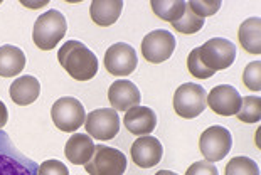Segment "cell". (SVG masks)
<instances>
[{
    "mask_svg": "<svg viewBox=\"0 0 261 175\" xmlns=\"http://www.w3.org/2000/svg\"><path fill=\"white\" fill-rule=\"evenodd\" d=\"M130 153L135 165L140 168H152L162 160L164 147L159 141V138H155L152 135H143L135 140V143L130 149Z\"/></svg>",
    "mask_w": 261,
    "mask_h": 175,
    "instance_id": "cell-12",
    "label": "cell"
},
{
    "mask_svg": "<svg viewBox=\"0 0 261 175\" xmlns=\"http://www.w3.org/2000/svg\"><path fill=\"white\" fill-rule=\"evenodd\" d=\"M243 83L248 90L251 91H259L261 90V63L253 61L244 68L243 73Z\"/></svg>",
    "mask_w": 261,
    "mask_h": 175,
    "instance_id": "cell-26",
    "label": "cell"
},
{
    "mask_svg": "<svg viewBox=\"0 0 261 175\" xmlns=\"http://www.w3.org/2000/svg\"><path fill=\"white\" fill-rule=\"evenodd\" d=\"M175 51V37L172 32L159 29L152 31L142 41V54L148 63L160 64L172 57Z\"/></svg>",
    "mask_w": 261,
    "mask_h": 175,
    "instance_id": "cell-9",
    "label": "cell"
},
{
    "mask_svg": "<svg viewBox=\"0 0 261 175\" xmlns=\"http://www.w3.org/2000/svg\"><path fill=\"white\" fill-rule=\"evenodd\" d=\"M187 69L196 79H207L214 74V71L205 68V64L201 61V54H199V47L192 49L187 57Z\"/></svg>",
    "mask_w": 261,
    "mask_h": 175,
    "instance_id": "cell-25",
    "label": "cell"
},
{
    "mask_svg": "<svg viewBox=\"0 0 261 175\" xmlns=\"http://www.w3.org/2000/svg\"><path fill=\"white\" fill-rule=\"evenodd\" d=\"M14 155H17L12 145H7V149H0V175H34L37 167L32 165L31 160L20 157L15 160Z\"/></svg>",
    "mask_w": 261,
    "mask_h": 175,
    "instance_id": "cell-18",
    "label": "cell"
},
{
    "mask_svg": "<svg viewBox=\"0 0 261 175\" xmlns=\"http://www.w3.org/2000/svg\"><path fill=\"white\" fill-rule=\"evenodd\" d=\"M90 175H123L126 170V157L118 149L94 145L90 162L85 163Z\"/></svg>",
    "mask_w": 261,
    "mask_h": 175,
    "instance_id": "cell-3",
    "label": "cell"
},
{
    "mask_svg": "<svg viewBox=\"0 0 261 175\" xmlns=\"http://www.w3.org/2000/svg\"><path fill=\"white\" fill-rule=\"evenodd\" d=\"M123 2L121 0H93L90 5V15L99 27H110L118 20Z\"/></svg>",
    "mask_w": 261,
    "mask_h": 175,
    "instance_id": "cell-17",
    "label": "cell"
},
{
    "mask_svg": "<svg viewBox=\"0 0 261 175\" xmlns=\"http://www.w3.org/2000/svg\"><path fill=\"white\" fill-rule=\"evenodd\" d=\"M9 93L15 105L27 106L31 103H34L41 95V83L34 76H20L10 84Z\"/></svg>",
    "mask_w": 261,
    "mask_h": 175,
    "instance_id": "cell-15",
    "label": "cell"
},
{
    "mask_svg": "<svg viewBox=\"0 0 261 175\" xmlns=\"http://www.w3.org/2000/svg\"><path fill=\"white\" fill-rule=\"evenodd\" d=\"M205 96L207 93L196 83H186L177 88L174 95V109L180 118L192 120L197 118L205 109Z\"/></svg>",
    "mask_w": 261,
    "mask_h": 175,
    "instance_id": "cell-5",
    "label": "cell"
},
{
    "mask_svg": "<svg viewBox=\"0 0 261 175\" xmlns=\"http://www.w3.org/2000/svg\"><path fill=\"white\" fill-rule=\"evenodd\" d=\"M123 125L133 135H150L157 127V114L148 106H133L125 113Z\"/></svg>",
    "mask_w": 261,
    "mask_h": 175,
    "instance_id": "cell-14",
    "label": "cell"
},
{
    "mask_svg": "<svg viewBox=\"0 0 261 175\" xmlns=\"http://www.w3.org/2000/svg\"><path fill=\"white\" fill-rule=\"evenodd\" d=\"M241 95L236 88L229 84H219L205 96V105L221 116H234L241 108Z\"/></svg>",
    "mask_w": 261,
    "mask_h": 175,
    "instance_id": "cell-11",
    "label": "cell"
},
{
    "mask_svg": "<svg viewBox=\"0 0 261 175\" xmlns=\"http://www.w3.org/2000/svg\"><path fill=\"white\" fill-rule=\"evenodd\" d=\"M236 116L243 123H258L261 120V98L259 96L243 98L241 108Z\"/></svg>",
    "mask_w": 261,
    "mask_h": 175,
    "instance_id": "cell-23",
    "label": "cell"
},
{
    "mask_svg": "<svg viewBox=\"0 0 261 175\" xmlns=\"http://www.w3.org/2000/svg\"><path fill=\"white\" fill-rule=\"evenodd\" d=\"M25 68V54L17 46H5L0 47V76L2 78H14L22 73Z\"/></svg>",
    "mask_w": 261,
    "mask_h": 175,
    "instance_id": "cell-20",
    "label": "cell"
},
{
    "mask_svg": "<svg viewBox=\"0 0 261 175\" xmlns=\"http://www.w3.org/2000/svg\"><path fill=\"white\" fill-rule=\"evenodd\" d=\"M191 9L196 12L199 17H207V15H214L221 9V0H211V2H204V0H189Z\"/></svg>",
    "mask_w": 261,
    "mask_h": 175,
    "instance_id": "cell-27",
    "label": "cell"
},
{
    "mask_svg": "<svg viewBox=\"0 0 261 175\" xmlns=\"http://www.w3.org/2000/svg\"><path fill=\"white\" fill-rule=\"evenodd\" d=\"M138 64L137 52L130 44L116 42L105 52V68L110 74L123 78L135 71Z\"/></svg>",
    "mask_w": 261,
    "mask_h": 175,
    "instance_id": "cell-10",
    "label": "cell"
},
{
    "mask_svg": "<svg viewBox=\"0 0 261 175\" xmlns=\"http://www.w3.org/2000/svg\"><path fill=\"white\" fill-rule=\"evenodd\" d=\"M172 27L180 32V34H196L204 27V19L199 17V15L194 12L191 9V5L186 2V9H184V14H182V17L179 20L172 22Z\"/></svg>",
    "mask_w": 261,
    "mask_h": 175,
    "instance_id": "cell-22",
    "label": "cell"
},
{
    "mask_svg": "<svg viewBox=\"0 0 261 175\" xmlns=\"http://www.w3.org/2000/svg\"><path fill=\"white\" fill-rule=\"evenodd\" d=\"M186 175H219L218 168L211 162H194L187 168Z\"/></svg>",
    "mask_w": 261,
    "mask_h": 175,
    "instance_id": "cell-29",
    "label": "cell"
},
{
    "mask_svg": "<svg viewBox=\"0 0 261 175\" xmlns=\"http://www.w3.org/2000/svg\"><path fill=\"white\" fill-rule=\"evenodd\" d=\"M68 31V22L59 10H47L41 14L32 29V41L41 51H53L63 41Z\"/></svg>",
    "mask_w": 261,
    "mask_h": 175,
    "instance_id": "cell-2",
    "label": "cell"
},
{
    "mask_svg": "<svg viewBox=\"0 0 261 175\" xmlns=\"http://www.w3.org/2000/svg\"><path fill=\"white\" fill-rule=\"evenodd\" d=\"M108 100L110 105L115 111H128L130 108L140 105V91L135 86V83L126 79L115 81L108 90Z\"/></svg>",
    "mask_w": 261,
    "mask_h": 175,
    "instance_id": "cell-13",
    "label": "cell"
},
{
    "mask_svg": "<svg viewBox=\"0 0 261 175\" xmlns=\"http://www.w3.org/2000/svg\"><path fill=\"white\" fill-rule=\"evenodd\" d=\"M85 128L96 140H113L120 131V116L113 108H99L86 114Z\"/></svg>",
    "mask_w": 261,
    "mask_h": 175,
    "instance_id": "cell-8",
    "label": "cell"
},
{
    "mask_svg": "<svg viewBox=\"0 0 261 175\" xmlns=\"http://www.w3.org/2000/svg\"><path fill=\"white\" fill-rule=\"evenodd\" d=\"M201 61L205 64V68L211 71H223L227 69L236 59V46L224 37H214L204 42L199 47Z\"/></svg>",
    "mask_w": 261,
    "mask_h": 175,
    "instance_id": "cell-6",
    "label": "cell"
},
{
    "mask_svg": "<svg viewBox=\"0 0 261 175\" xmlns=\"http://www.w3.org/2000/svg\"><path fill=\"white\" fill-rule=\"evenodd\" d=\"M37 175H69V170L63 162L46 160L37 167Z\"/></svg>",
    "mask_w": 261,
    "mask_h": 175,
    "instance_id": "cell-28",
    "label": "cell"
},
{
    "mask_svg": "<svg viewBox=\"0 0 261 175\" xmlns=\"http://www.w3.org/2000/svg\"><path fill=\"white\" fill-rule=\"evenodd\" d=\"M224 175H259V167L248 157H234L227 162Z\"/></svg>",
    "mask_w": 261,
    "mask_h": 175,
    "instance_id": "cell-24",
    "label": "cell"
},
{
    "mask_svg": "<svg viewBox=\"0 0 261 175\" xmlns=\"http://www.w3.org/2000/svg\"><path fill=\"white\" fill-rule=\"evenodd\" d=\"M58 61L74 81H90L98 73V59L80 41H66L58 51Z\"/></svg>",
    "mask_w": 261,
    "mask_h": 175,
    "instance_id": "cell-1",
    "label": "cell"
},
{
    "mask_svg": "<svg viewBox=\"0 0 261 175\" xmlns=\"http://www.w3.org/2000/svg\"><path fill=\"white\" fill-rule=\"evenodd\" d=\"M238 41L248 54H261V19H246L238 31Z\"/></svg>",
    "mask_w": 261,
    "mask_h": 175,
    "instance_id": "cell-19",
    "label": "cell"
},
{
    "mask_svg": "<svg viewBox=\"0 0 261 175\" xmlns=\"http://www.w3.org/2000/svg\"><path fill=\"white\" fill-rule=\"evenodd\" d=\"M9 122V111H7V106L4 105V101L0 100V130H2L5 125Z\"/></svg>",
    "mask_w": 261,
    "mask_h": 175,
    "instance_id": "cell-30",
    "label": "cell"
},
{
    "mask_svg": "<svg viewBox=\"0 0 261 175\" xmlns=\"http://www.w3.org/2000/svg\"><path fill=\"white\" fill-rule=\"evenodd\" d=\"M93 150L94 143L90 135L74 133L69 136L68 143H66L64 155L68 158V162L74 163V165H85V163L90 162Z\"/></svg>",
    "mask_w": 261,
    "mask_h": 175,
    "instance_id": "cell-16",
    "label": "cell"
},
{
    "mask_svg": "<svg viewBox=\"0 0 261 175\" xmlns=\"http://www.w3.org/2000/svg\"><path fill=\"white\" fill-rule=\"evenodd\" d=\"M232 147V136L229 130L219 125L209 127L202 131L201 138H199V150L204 155L205 162H219L229 153Z\"/></svg>",
    "mask_w": 261,
    "mask_h": 175,
    "instance_id": "cell-7",
    "label": "cell"
},
{
    "mask_svg": "<svg viewBox=\"0 0 261 175\" xmlns=\"http://www.w3.org/2000/svg\"><path fill=\"white\" fill-rule=\"evenodd\" d=\"M155 175H177L175 172H170V170H160V172H157Z\"/></svg>",
    "mask_w": 261,
    "mask_h": 175,
    "instance_id": "cell-31",
    "label": "cell"
},
{
    "mask_svg": "<svg viewBox=\"0 0 261 175\" xmlns=\"http://www.w3.org/2000/svg\"><path fill=\"white\" fill-rule=\"evenodd\" d=\"M51 118L56 128H59L64 133H74L76 130L85 125L86 113L85 106L81 105L80 100L71 96L59 98L51 108Z\"/></svg>",
    "mask_w": 261,
    "mask_h": 175,
    "instance_id": "cell-4",
    "label": "cell"
},
{
    "mask_svg": "<svg viewBox=\"0 0 261 175\" xmlns=\"http://www.w3.org/2000/svg\"><path fill=\"white\" fill-rule=\"evenodd\" d=\"M150 7H152L153 14L159 19L172 24V22L179 20L182 17L186 9V2L184 0H152Z\"/></svg>",
    "mask_w": 261,
    "mask_h": 175,
    "instance_id": "cell-21",
    "label": "cell"
}]
</instances>
